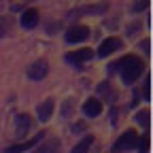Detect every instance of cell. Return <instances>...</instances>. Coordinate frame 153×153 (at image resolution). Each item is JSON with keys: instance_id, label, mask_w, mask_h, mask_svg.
Wrapping results in <instances>:
<instances>
[{"instance_id": "obj_6", "label": "cell", "mask_w": 153, "mask_h": 153, "mask_svg": "<svg viewBox=\"0 0 153 153\" xmlns=\"http://www.w3.org/2000/svg\"><path fill=\"white\" fill-rule=\"evenodd\" d=\"M91 57H94V51L85 47V49H79V51L66 53V62H70V64H83V62L91 60Z\"/></svg>"}, {"instance_id": "obj_3", "label": "cell", "mask_w": 153, "mask_h": 153, "mask_svg": "<svg viewBox=\"0 0 153 153\" xmlns=\"http://www.w3.org/2000/svg\"><path fill=\"white\" fill-rule=\"evenodd\" d=\"M121 45H123V43L119 41V38H106V41L100 43V47H98V51H96V53H98L100 57H106V55H111L113 51H119Z\"/></svg>"}, {"instance_id": "obj_9", "label": "cell", "mask_w": 153, "mask_h": 153, "mask_svg": "<svg viewBox=\"0 0 153 153\" xmlns=\"http://www.w3.org/2000/svg\"><path fill=\"white\" fill-rule=\"evenodd\" d=\"M53 108H55V102H53L51 98L45 100L41 106H38V119H41V121H49L51 115H53Z\"/></svg>"}, {"instance_id": "obj_12", "label": "cell", "mask_w": 153, "mask_h": 153, "mask_svg": "<svg viewBox=\"0 0 153 153\" xmlns=\"http://www.w3.org/2000/svg\"><path fill=\"white\" fill-rule=\"evenodd\" d=\"M62 151V147H60V140H47V143H43L38 149H34V153H60Z\"/></svg>"}, {"instance_id": "obj_4", "label": "cell", "mask_w": 153, "mask_h": 153, "mask_svg": "<svg viewBox=\"0 0 153 153\" xmlns=\"http://www.w3.org/2000/svg\"><path fill=\"white\" fill-rule=\"evenodd\" d=\"M47 72H49V66H47L45 60H38V62H34V64L28 68V76H30V79H34V81L45 79Z\"/></svg>"}, {"instance_id": "obj_14", "label": "cell", "mask_w": 153, "mask_h": 153, "mask_svg": "<svg viewBox=\"0 0 153 153\" xmlns=\"http://www.w3.org/2000/svg\"><path fill=\"white\" fill-rule=\"evenodd\" d=\"M136 119H138V123L147 130V128H149V111H140V113L136 115Z\"/></svg>"}, {"instance_id": "obj_5", "label": "cell", "mask_w": 153, "mask_h": 153, "mask_svg": "<svg viewBox=\"0 0 153 153\" xmlns=\"http://www.w3.org/2000/svg\"><path fill=\"white\" fill-rule=\"evenodd\" d=\"M32 128V117L28 113H22V115H17V121H15V130H17V138H24L26 134L30 132Z\"/></svg>"}, {"instance_id": "obj_13", "label": "cell", "mask_w": 153, "mask_h": 153, "mask_svg": "<svg viewBox=\"0 0 153 153\" xmlns=\"http://www.w3.org/2000/svg\"><path fill=\"white\" fill-rule=\"evenodd\" d=\"M91 143H94V136H85L79 145L72 149V153H87V151H89V147H91Z\"/></svg>"}, {"instance_id": "obj_17", "label": "cell", "mask_w": 153, "mask_h": 153, "mask_svg": "<svg viewBox=\"0 0 153 153\" xmlns=\"http://www.w3.org/2000/svg\"><path fill=\"white\" fill-rule=\"evenodd\" d=\"M147 7V0H143L140 4H134V11H140V9H145Z\"/></svg>"}, {"instance_id": "obj_7", "label": "cell", "mask_w": 153, "mask_h": 153, "mask_svg": "<svg viewBox=\"0 0 153 153\" xmlns=\"http://www.w3.org/2000/svg\"><path fill=\"white\" fill-rule=\"evenodd\" d=\"M87 36H89V28L87 26H74V28L68 30L66 41L68 43H81V41H85Z\"/></svg>"}, {"instance_id": "obj_11", "label": "cell", "mask_w": 153, "mask_h": 153, "mask_svg": "<svg viewBox=\"0 0 153 153\" xmlns=\"http://www.w3.org/2000/svg\"><path fill=\"white\" fill-rule=\"evenodd\" d=\"M36 24H38V11H36V9L24 11V15H22V26H24V28H34Z\"/></svg>"}, {"instance_id": "obj_16", "label": "cell", "mask_w": 153, "mask_h": 153, "mask_svg": "<svg viewBox=\"0 0 153 153\" xmlns=\"http://www.w3.org/2000/svg\"><path fill=\"white\" fill-rule=\"evenodd\" d=\"M149 96H151V94H149V76H145V85H143V98H145V100H149Z\"/></svg>"}, {"instance_id": "obj_8", "label": "cell", "mask_w": 153, "mask_h": 153, "mask_svg": "<svg viewBox=\"0 0 153 153\" xmlns=\"http://www.w3.org/2000/svg\"><path fill=\"white\" fill-rule=\"evenodd\" d=\"M43 136H45V132H38L34 138H30V140H26V143H22V145H15V147H9L7 149V153H22V151H26V149H32L38 140H43Z\"/></svg>"}, {"instance_id": "obj_10", "label": "cell", "mask_w": 153, "mask_h": 153, "mask_svg": "<svg viewBox=\"0 0 153 153\" xmlns=\"http://www.w3.org/2000/svg\"><path fill=\"white\" fill-rule=\"evenodd\" d=\"M100 111H102V102L96 100V98H89L83 104V113L87 115V117H96V115H100Z\"/></svg>"}, {"instance_id": "obj_1", "label": "cell", "mask_w": 153, "mask_h": 153, "mask_svg": "<svg viewBox=\"0 0 153 153\" xmlns=\"http://www.w3.org/2000/svg\"><path fill=\"white\" fill-rule=\"evenodd\" d=\"M143 68H145V64H143V60H138L136 55H123L119 62H113V64L108 66L111 72L119 70L123 83H128V85H132V83L143 74Z\"/></svg>"}, {"instance_id": "obj_15", "label": "cell", "mask_w": 153, "mask_h": 153, "mask_svg": "<svg viewBox=\"0 0 153 153\" xmlns=\"http://www.w3.org/2000/svg\"><path fill=\"white\" fill-rule=\"evenodd\" d=\"M138 149H140V153H147V149H149V136L147 134L138 136Z\"/></svg>"}, {"instance_id": "obj_2", "label": "cell", "mask_w": 153, "mask_h": 153, "mask_svg": "<svg viewBox=\"0 0 153 153\" xmlns=\"http://www.w3.org/2000/svg\"><path fill=\"white\" fill-rule=\"evenodd\" d=\"M138 145V134L134 132V130H126L121 136H119V140L115 143V151H128V149H134Z\"/></svg>"}]
</instances>
